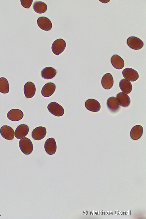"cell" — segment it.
Here are the masks:
<instances>
[{"label":"cell","instance_id":"6da1fadb","mask_svg":"<svg viewBox=\"0 0 146 219\" xmlns=\"http://www.w3.org/2000/svg\"><path fill=\"white\" fill-rule=\"evenodd\" d=\"M19 145L20 150L25 154H29L33 151L32 143L30 140L27 137L20 139L19 141Z\"/></svg>","mask_w":146,"mask_h":219},{"label":"cell","instance_id":"7a4b0ae2","mask_svg":"<svg viewBox=\"0 0 146 219\" xmlns=\"http://www.w3.org/2000/svg\"><path fill=\"white\" fill-rule=\"evenodd\" d=\"M47 109L50 112L55 116L61 117L64 113V110L62 107L55 102L49 103Z\"/></svg>","mask_w":146,"mask_h":219},{"label":"cell","instance_id":"3957f363","mask_svg":"<svg viewBox=\"0 0 146 219\" xmlns=\"http://www.w3.org/2000/svg\"><path fill=\"white\" fill-rule=\"evenodd\" d=\"M66 46L65 41L62 39H56L53 43L51 49L53 53L56 55L61 53L65 50Z\"/></svg>","mask_w":146,"mask_h":219},{"label":"cell","instance_id":"277c9868","mask_svg":"<svg viewBox=\"0 0 146 219\" xmlns=\"http://www.w3.org/2000/svg\"><path fill=\"white\" fill-rule=\"evenodd\" d=\"M126 43L130 48L135 50L140 49L144 44L140 39L134 36L129 37L127 40Z\"/></svg>","mask_w":146,"mask_h":219},{"label":"cell","instance_id":"5b68a950","mask_svg":"<svg viewBox=\"0 0 146 219\" xmlns=\"http://www.w3.org/2000/svg\"><path fill=\"white\" fill-rule=\"evenodd\" d=\"M122 74L125 79L131 81H135L138 79L139 74L135 70L131 68H126L122 72Z\"/></svg>","mask_w":146,"mask_h":219},{"label":"cell","instance_id":"8992f818","mask_svg":"<svg viewBox=\"0 0 146 219\" xmlns=\"http://www.w3.org/2000/svg\"><path fill=\"white\" fill-rule=\"evenodd\" d=\"M44 148L48 154L50 155L54 154L57 150V145L55 139L53 138L47 139L45 142Z\"/></svg>","mask_w":146,"mask_h":219},{"label":"cell","instance_id":"52a82bcc","mask_svg":"<svg viewBox=\"0 0 146 219\" xmlns=\"http://www.w3.org/2000/svg\"><path fill=\"white\" fill-rule=\"evenodd\" d=\"M0 133L3 138L7 140H12L14 137L13 129L11 127L7 125H4L1 128Z\"/></svg>","mask_w":146,"mask_h":219},{"label":"cell","instance_id":"ba28073f","mask_svg":"<svg viewBox=\"0 0 146 219\" xmlns=\"http://www.w3.org/2000/svg\"><path fill=\"white\" fill-rule=\"evenodd\" d=\"M85 105L87 110L92 112H98L101 109L100 104L99 102L93 98L86 100L85 103Z\"/></svg>","mask_w":146,"mask_h":219},{"label":"cell","instance_id":"9c48e42d","mask_svg":"<svg viewBox=\"0 0 146 219\" xmlns=\"http://www.w3.org/2000/svg\"><path fill=\"white\" fill-rule=\"evenodd\" d=\"M23 116L24 114L22 111L17 109L11 110L7 114L8 118L10 120L14 121L20 120Z\"/></svg>","mask_w":146,"mask_h":219},{"label":"cell","instance_id":"30bf717a","mask_svg":"<svg viewBox=\"0 0 146 219\" xmlns=\"http://www.w3.org/2000/svg\"><path fill=\"white\" fill-rule=\"evenodd\" d=\"M29 126L25 124H21L18 126L15 131L14 135L18 139H21L26 137L29 132Z\"/></svg>","mask_w":146,"mask_h":219},{"label":"cell","instance_id":"8fae6325","mask_svg":"<svg viewBox=\"0 0 146 219\" xmlns=\"http://www.w3.org/2000/svg\"><path fill=\"white\" fill-rule=\"evenodd\" d=\"M46 133V129L45 127L38 126L33 130L32 132V137L34 140H40L44 138Z\"/></svg>","mask_w":146,"mask_h":219},{"label":"cell","instance_id":"7c38bea8","mask_svg":"<svg viewBox=\"0 0 146 219\" xmlns=\"http://www.w3.org/2000/svg\"><path fill=\"white\" fill-rule=\"evenodd\" d=\"M38 26L44 31H49L52 28V23L49 19L44 16L40 17L37 20Z\"/></svg>","mask_w":146,"mask_h":219},{"label":"cell","instance_id":"4fadbf2b","mask_svg":"<svg viewBox=\"0 0 146 219\" xmlns=\"http://www.w3.org/2000/svg\"><path fill=\"white\" fill-rule=\"evenodd\" d=\"M24 92L25 97L27 98L33 97L36 93L35 86L33 82L28 81L26 83L24 87Z\"/></svg>","mask_w":146,"mask_h":219},{"label":"cell","instance_id":"5bb4252c","mask_svg":"<svg viewBox=\"0 0 146 219\" xmlns=\"http://www.w3.org/2000/svg\"><path fill=\"white\" fill-rule=\"evenodd\" d=\"M107 105L108 109L112 112H117L120 109V105L117 98L115 97L109 98L107 101Z\"/></svg>","mask_w":146,"mask_h":219},{"label":"cell","instance_id":"9a60e30c","mask_svg":"<svg viewBox=\"0 0 146 219\" xmlns=\"http://www.w3.org/2000/svg\"><path fill=\"white\" fill-rule=\"evenodd\" d=\"M56 88L55 84L52 82L45 84L41 90V93L44 97H48L51 96L54 92Z\"/></svg>","mask_w":146,"mask_h":219},{"label":"cell","instance_id":"2e32d148","mask_svg":"<svg viewBox=\"0 0 146 219\" xmlns=\"http://www.w3.org/2000/svg\"><path fill=\"white\" fill-rule=\"evenodd\" d=\"M101 84L104 89L108 90L111 88L114 84V79L112 74L110 73L105 74L102 78Z\"/></svg>","mask_w":146,"mask_h":219},{"label":"cell","instance_id":"e0dca14e","mask_svg":"<svg viewBox=\"0 0 146 219\" xmlns=\"http://www.w3.org/2000/svg\"><path fill=\"white\" fill-rule=\"evenodd\" d=\"M116 97L121 107H126L130 105L131 100L127 94L123 92H120L117 94Z\"/></svg>","mask_w":146,"mask_h":219},{"label":"cell","instance_id":"ac0fdd59","mask_svg":"<svg viewBox=\"0 0 146 219\" xmlns=\"http://www.w3.org/2000/svg\"><path fill=\"white\" fill-rule=\"evenodd\" d=\"M57 71L55 69L50 67L44 68L41 71V77L46 79H50L53 78L56 75Z\"/></svg>","mask_w":146,"mask_h":219},{"label":"cell","instance_id":"d6986e66","mask_svg":"<svg viewBox=\"0 0 146 219\" xmlns=\"http://www.w3.org/2000/svg\"><path fill=\"white\" fill-rule=\"evenodd\" d=\"M110 61L112 66L118 69H122L124 66V60L121 57L117 54L112 56Z\"/></svg>","mask_w":146,"mask_h":219},{"label":"cell","instance_id":"ffe728a7","mask_svg":"<svg viewBox=\"0 0 146 219\" xmlns=\"http://www.w3.org/2000/svg\"><path fill=\"white\" fill-rule=\"evenodd\" d=\"M143 133L142 127L140 125H137L134 126L131 130L130 137L133 140H138L141 137Z\"/></svg>","mask_w":146,"mask_h":219},{"label":"cell","instance_id":"44dd1931","mask_svg":"<svg viewBox=\"0 0 146 219\" xmlns=\"http://www.w3.org/2000/svg\"><path fill=\"white\" fill-rule=\"evenodd\" d=\"M119 85L121 90L125 93L129 94L132 90L131 83L125 79H123L120 81Z\"/></svg>","mask_w":146,"mask_h":219},{"label":"cell","instance_id":"7402d4cb","mask_svg":"<svg viewBox=\"0 0 146 219\" xmlns=\"http://www.w3.org/2000/svg\"><path fill=\"white\" fill-rule=\"evenodd\" d=\"M33 8L36 13L41 14L45 13L47 10V5L44 2L41 1H36L33 4Z\"/></svg>","mask_w":146,"mask_h":219},{"label":"cell","instance_id":"603a6c76","mask_svg":"<svg viewBox=\"0 0 146 219\" xmlns=\"http://www.w3.org/2000/svg\"><path fill=\"white\" fill-rule=\"evenodd\" d=\"M9 91V84L8 80L4 77L0 78V92L6 94Z\"/></svg>","mask_w":146,"mask_h":219},{"label":"cell","instance_id":"cb8c5ba5","mask_svg":"<svg viewBox=\"0 0 146 219\" xmlns=\"http://www.w3.org/2000/svg\"><path fill=\"white\" fill-rule=\"evenodd\" d=\"M33 0H20L21 5L25 8H28L31 6Z\"/></svg>","mask_w":146,"mask_h":219},{"label":"cell","instance_id":"d4e9b609","mask_svg":"<svg viewBox=\"0 0 146 219\" xmlns=\"http://www.w3.org/2000/svg\"><path fill=\"white\" fill-rule=\"evenodd\" d=\"M99 1L101 2L102 3H106L108 2L109 1H110V0H99Z\"/></svg>","mask_w":146,"mask_h":219},{"label":"cell","instance_id":"484cf974","mask_svg":"<svg viewBox=\"0 0 146 219\" xmlns=\"http://www.w3.org/2000/svg\"><path fill=\"white\" fill-rule=\"evenodd\" d=\"M115 215H118L119 213V211L118 210H115Z\"/></svg>","mask_w":146,"mask_h":219},{"label":"cell","instance_id":"4316f807","mask_svg":"<svg viewBox=\"0 0 146 219\" xmlns=\"http://www.w3.org/2000/svg\"><path fill=\"white\" fill-rule=\"evenodd\" d=\"M119 214H120V215H121V214H122V212H121V211H120V212H119Z\"/></svg>","mask_w":146,"mask_h":219},{"label":"cell","instance_id":"83f0119b","mask_svg":"<svg viewBox=\"0 0 146 219\" xmlns=\"http://www.w3.org/2000/svg\"><path fill=\"white\" fill-rule=\"evenodd\" d=\"M102 215H104V211H102Z\"/></svg>","mask_w":146,"mask_h":219},{"label":"cell","instance_id":"f1b7e54d","mask_svg":"<svg viewBox=\"0 0 146 219\" xmlns=\"http://www.w3.org/2000/svg\"><path fill=\"white\" fill-rule=\"evenodd\" d=\"M123 214L124 215H125V211H123Z\"/></svg>","mask_w":146,"mask_h":219},{"label":"cell","instance_id":"f546056e","mask_svg":"<svg viewBox=\"0 0 146 219\" xmlns=\"http://www.w3.org/2000/svg\"><path fill=\"white\" fill-rule=\"evenodd\" d=\"M126 214H127V215H128V214H129V212H126Z\"/></svg>","mask_w":146,"mask_h":219},{"label":"cell","instance_id":"4dcf8cb0","mask_svg":"<svg viewBox=\"0 0 146 219\" xmlns=\"http://www.w3.org/2000/svg\"><path fill=\"white\" fill-rule=\"evenodd\" d=\"M129 215H130V210H129Z\"/></svg>","mask_w":146,"mask_h":219},{"label":"cell","instance_id":"1f68e13d","mask_svg":"<svg viewBox=\"0 0 146 219\" xmlns=\"http://www.w3.org/2000/svg\"><path fill=\"white\" fill-rule=\"evenodd\" d=\"M97 212H95V215H96V214H97Z\"/></svg>","mask_w":146,"mask_h":219},{"label":"cell","instance_id":"d6a6232c","mask_svg":"<svg viewBox=\"0 0 146 219\" xmlns=\"http://www.w3.org/2000/svg\"><path fill=\"white\" fill-rule=\"evenodd\" d=\"M110 214H111H111H112V212H110Z\"/></svg>","mask_w":146,"mask_h":219},{"label":"cell","instance_id":"836d02e7","mask_svg":"<svg viewBox=\"0 0 146 219\" xmlns=\"http://www.w3.org/2000/svg\"><path fill=\"white\" fill-rule=\"evenodd\" d=\"M109 214V212H107V214L108 215Z\"/></svg>","mask_w":146,"mask_h":219},{"label":"cell","instance_id":"e575fe53","mask_svg":"<svg viewBox=\"0 0 146 219\" xmlns=\"http://www.w3.org/2000/svg\"><path fill=\"white\" fill-rule=\"evenodd\" d=\"M94 210H93V212H92V213H93V214H92V215H93V214H94Z\"/></svg>","mask_w":146,"mask_h":219},{"label":"cell","instance_id":"d590c367","mask_svg":"<svg viewBox=\"0 0 146 219\" xmlns=\"http://www.w3.org/2000/svg\"><path fill=\"white\" fill-rule=\"evenodd\" d=\"M91 210H90V215L91 214Z\"/></svg>","mask_w":146,"mask_h":219},{"label":"cell","instance_id":"8d00e7d4","mask_svg":"<svg viewBox=\"0 0 146 219\" xmlns=\"http://www.w3.org/2000/svg\"><path fill=\"white\" fill-rule=\"evenodd\" d=\"M105 214H106V211H105Z\"/></svg>","mask_w":146,"mask_h":219}]
</instances>
